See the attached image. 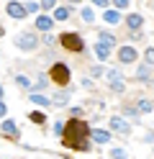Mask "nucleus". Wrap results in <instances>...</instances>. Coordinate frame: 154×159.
I'll use <instances>...</instances> for the list:
<instances>
[{"instance_id":"1","label":"nucleus","mask_w":154,"mask_h":159,"mask_svg":"<svg viewBox=\"0 0 154 159\" xmlns=\"http://www.w3.org/2000/svg\"><path fill=\"white\" fill-rule=\"evenodd\" d=\"M87 136H90V126L82 121V118H69V123L62 131L64 139V146L77 149V152H87Z\"/></svg>"},{"instance_id":"2","label":"nucleus","mask_w":154,"mask_h":159,"mask_svg":"<svg viewBox=\"0 0 154 159\" xmlns=\"http://www.w3.org/2000/svg\"><path fill=\"white\" fill-rule=\"evenodd\" d=\"M62 46H64L67 52H82V49H85V41H82L80 34L64 31V34H62Z\"/></svg>"},{"instance_id":"3","label":"nucleus","mask_w":154,"mask_h":159,"mask_svg":"<svg viewBox=\"0 0 154 159\" xmlns=\"http://www.w3.org/2000/svg\"><path fill=\"white\" fill-rule=\"evenodd\" d=\"M16 46L23 49V52H34V49L39 46V39H36V34H31V31H21L16 36Z\"/></svg>"},{"instance_id":"4","label":"nucleus","mask_w":154,"mask_h":159,"mask_svg":"<svg viewBox=\"0 0 154 159\" xmlns=\"http://www.w3.org/2000/svg\"><path fill=\"white\" fill-rule=\"evenodd\" d=\"M49 75H51V82H57V85H67L69 82V67L67 64H54Z\"/></svg>"},{"instance_id":"5","label":"nucleus","mask_w":154,"mask_h":159,"mask_svg":"<svg viewBox=\"0 0 154 159\" xmlns=\"http://www.w3.org/2000/svg\"><path fill=\"white\" fill-rule=\"evenodd\" d=\"M5 13H8L10 18H16V21H21V18L28 16V13H26V5H23V3H16V0H10V3L5 5Z\"/></svg>"},{"instance_id":"6","label":"nucleus","mask_w":154,"mask_h":159,"mask_svg":"<svg viewBox=\"0 0 154 159\" xmlns=\"http://www.w3.org/2000/svg\"><path fill=\"white\" fill-rule=\"evenodd\" d=\"M110 131H116V134H121V136H128V134H131V126L123 121V118L110 116Z\"/></svg>"},{"instance_id":"7","label":"nucleus","mask_w":154,"mask_h":159,"mask_svg":"<svg viewBox=\"0 0 154 159\" xmlns=\"http://www.w3.org/2000/svg\"><path fill=\"white\" fill-rule=\"evenodd\" d=\"M136 49H133V46H121V52H118V59H121V62L123 64H131V62H136Z\"/></svg>"},{"instance_id":"8","label":"nucleus","mask_w":154,"mask_h":159,"mask_svg":"<svg viewBox=\"0 0 154 159\" xmlns=\"http://www.w3.org/2000/svg\"><path fill=\"white\" fill-rule=\"evenodd\" d=\"M92 52H95V57L100 59V62H105V59L113 54V46H108V44H103V41H98L95 44V49H92Z\"/></svg>"},{"instance_id":"9","label":"nucleus","mask_w":154,"mask_h":159,"mask_svg":"<svg viewBox=\"0 0 154 159\" xmlns=\"http://www.w3.org/2000/svg\"><path fill=\"white\" fill-rule=\"evenodd\" d=\"M67 103H69V93H67V90H59V93H54V95H51V105L64 108Z\"/></svg>"},{"instance_id":"10","label":"nucleus","mask_w":154,"mask_h":159,"mask_svg":"<svg viewBox=\"0 0 154 159\" xmlns=\"http://www.w3.org/2000/svg\"><path fill=\"white\" fill-rule=\"evenodd\" d=\"M90 136H92V141H95V144H108V141H110V134L103 131V128H92Z\"/></svg>"},{"instance_id":"11","label":"nucleus","mask_w":154,"mask_h":159,"mask_svg":"<svg viewBox=\"0 0 154 159\" xmlns=\"http://www.w3.org/2000/svg\"><path fill=\"white\" fill-rule=\"evenodd\" d=\"M51 23H54V18H49V16H39L36 18V28L39 31H51Z\"/></svg>"},{"instance_id":"12","label":"nucleus","mask_w":154,"mask_h":159,"mask_svg":"<svg viewBox=\"0 0 154 159\" xmlns=\"http://www.w3.org/2000/svg\"><path fill=\"white\" fill-rule=\"evenodd\" d=\"M126 23H128V28H131V31H139V28H141V23H144V18H141L139 13H131V16L126 18Z\"/></svg>"},{"instance_id":"13","label":"nucleus","mask_w":154,"mask_h":159,"mask_svg":"<svg viewBox=\"0 0 154 159\" xmlns=\"http://www.w3.org/2000/svg\"><path fill=\"white\" fill-rule=\"evenodd\" d=\"M0 131H3V134H8V136H18V126L13 123V121H3V126H0Z\"/></svg>"},{"instance_id":"14","label":"nucleus","mask_w":154,"mask_h":159,"mask_svg":"<svg viewBox=\"0 0 154 159\" xmlns=\"http://www.w3.org/2000/svg\"><path fill=\"white\" fill-rule=\"evenodd\" d=\"M31 100H34L36 105H51V98H46V95H39V93H31Z\"/></svg>"},{"instance_id":"15","label":"nucleus","mask_w":154,"mask_h":159,"mask_svg":"<svg viewBox=\"0 0 154 159\" xmlns=\"http://www.w3.org/2000/svg\"><path fill=\"white\" fill-rule=\"evenodd\" d=\"M16 85H18V87H23V90H28V93H31V80H28L26 75H16Z\"/></svg>"},{"instance_id":"16","label":"nucleus","mask_w":154,"mask_h":159,"mask_svg":"<svg viewBox=\"0 0 154 159\" xmlns=\"http://www.w3.org/2000/svg\"><path fill=\"white\" fill-rule=\"evenodd\" d=\"M103 18H105L108 23H113V26H116V23L121 21V13H118V11H105V16H103Z\"/></svg>"},{"instance_id":"17","label":"nucleus","mask_w":154,"mask_h":159,"mask_svg":"<svg viewBox=\"0 0 154 159\" xmlns=\"http://www.w3.org/2000/svg\"><path fill=\"white\" fill-rule=\"evenodd\" d=\"M69 18V8H57L54 11V21H67Z\"/></svg>"},{"instance_id":"18","label":"nucleus","mask_w":154,"mask_h":159,"mask_svg":"<svg viewBox=\"0 0 154 159\" xmlns=\"http://www.w3.org/2000/svg\"><path fill=\"white\" fill-rule=\"evenodd\" d=\"M100 41H103V44H108V46H116V36L108 34V31H100Z\"/></svg>"},{"instance_id":"19","label":"nucleus","mask_w":154,"mask_h":159,"mask_svg":"<svg viewBox=\"0 0 154 159\" xmlns=\"http://www.w3.org/2000/svg\"><path fill=\"white\" fill-rule=\"evenodd\" d=\"M110 90H113V93H123V90H126V85H123L121 77H118V80H110Z\"/></svg>"},{"instance_id":"20","label":"nucleus","mask_w":154,"mask_h":159,"mask_svg":"<svg viewBox=\"0 0 154 159\" xmlns=\"http://www.w3.org/2000/svg\"><path fill=\"white\" fill-rule=\"evenodd\" d=\"M82 21H85V23H92V21H95V13H92V8H82Z\"/></svg>"},{"instance_id":"21","label":"nucleus","mask_w":154,"mask_h":159,"mask_svg":"<svg viewBox=\"0 0 154 159\" xmlns=\"http://www.w3.org/2000/svg\"><path fill=\"white\" fill-rule=\"evenodd\" d=\"M46 82H49V77H46V75H39V77L34 80V87H39V90H41V87H46Z\"/></svg>"},{"instance_id":"22","label":"nucleus","mask_w":154,"mask_h":159,"mask_svg":"<svg viewBox=\"0 0 154 159\" xmlns=\"http://www.w3.org/2000/svg\"><path fill=\"white\" fill-rule=\"evenodd\" d=\"M28 118H31L34 123H44V113H41V111H34V113H31Z\"/></svg>"},{"instance_id":"23","label":"nucleus","mask_w":154,"mask_h":159,"mask_svg":"<svg viewBox=\"0 0 154 159\" xmlns=\"http://www.w3.org/2000/svg\"><path fill=\"white\" fill-rule=\"evenodd\" d=\"M26 5V13H36L39 11V3H34V0H28V3H23Z\"/></svg>"},{"instance_id":"24","label":"nucleus","mask_w":154,"mask_h":159,"mask_svg":"<svg viewBox=\"0 0 154 159\" xmlns=\"http://www.w3.org/2000/svg\"><path fill=\"white\" fill-rule=\"evenodd\" d=\"M110 157H113V159H128L123 149H113V152H110Z\"/></svg>"},{"instance_id":"25","label":"nucleus","mask_w":154,"mask_h":159,"mask_svg":"<svg viewBox=\"0 0 154 159\" xmlns=\"http://www.w3.org/2000/svg\"><path fill=\"white\" fill-rule=\"evenodd\" d=\"M152 108H154V105H152L149 100H141V103H139V111H141V113H149Z\"/></svg>"},{"instance_id":"26","label":"nucleus","mask_w":154,"mask_h":159,"mask_svg":"<svg viewBox=\"0 0 154 159\" xmlns=\"http://www.w3.org/2000/svg\"><path fill=\"white\" fill-rule=\"evenodd\" d=\"M136 80H149V69H147V67H139V72H136Z\"/></svg>"},{"instance_id":"27","label":"nucleus","mask_w":154,"mask_h":159,"mask_svg":"<svg viewBox=\"0 0 154 159\" xmlns=\"http://www.w3.org/2000/svg\"><path fill=\"white\" fill-rule=\"evenodd\" d=\"M92 77H103V75H105V69H103L100 64H95V67H92V72H90Z\"/></svg>"},{"instance_id":"28","label":"nucleus","mask_w":154,"mask_h":159,"mask_svg":"<svg viewBox=\"0 0 154 159\" xmlns=\"http://www.w3.org/2000/svg\"><path fill=\"white\" fill-rule=\"evenodd\" d=\"M82 116H85L82 108H72V111H69V118H82Z\"/></svg>"},{"instance_id":"29","label":"nucleus","mask_w":154,"mask_h":159,"mask_svg":"<svg viewBox=\"0 0 154 159\" xmlns=\"http://www.w3.org/2000/svg\"><path fill=\"white\" fill-rule=\"evenodd\" d=\"M54 5H57V0H41V8H44V11H51Z\"/></svg>"},{"instance_id":"30","label":"nucleus","mask_w":154,"mask_h":159,"mask_svg":"<svg viewBox=\"0 0 154 159\" xmlns=\"http://www.w3.org/2000/svg\"><path fill=\"white\" fill-rule=\"evenodd\" d=\"M105 77H108V80H118V77H121V72H118V69H108Z\"/></svg>"},{"instance_id":"31","label":"nucleus","mask_w":154,"mask_h":159,"mask_svg":"<svg viewBox=\"0 0 154 159\" xmlns=\"http://www.w3.org/2000/svg\"><path fill=\"white\" fill-rule=\"evenodd\" d=\"M147 64H154V46L147 52Z\"/></svg>"},{"instance_id":"32","label":"nucleus","mask_w":154,"mask_h":159,"mask_svg":"<svg viewBox=\"0 0 154 159\" xmlns=\"http://www.w3.org/2000/svg\"><path fill=\"white\" fill-rule=\"evenodd\" d=\"M113 5L116 8H128V0H113Z\"/></svg>"},{"instance_id":"33","label":"nucleus","mask_w":154,"mask_h":159,"mask_svg":"<svg viewBox=\"0 0 154 159\" xmlns=\"http://www.w3.org/2000/svg\"><path fill=\"white\" fill-rule=\"evenodd\" d=\"M62 131H64V126H62V123H54V134L62 136Z\"/></svg>"},{"instance_id":"34","label":"nucleus","mask_w":154,"mask_h":159,"mask_svg":"<svg viewBox=\"0 0 154 159\" xmlns=\"http://www.w3.org/2000/svg\"><path fill=\"white\" fill-rule=\"evenodd\" d=\"M92 5H98V8H105V5H108V0H92Z\"/></svg>"},{"instance_id":"35","label":"nucleus","mask_w":154,"mask_h":159,"mask_svg":"<svg viewBox=\"0 0 154 159\" xmlns=\"http://www.w3.org/2000/svg\"><path fill=\"white\" fill-rule=\"evenodd\" d=\"M44 41H46L49 46H54V36H51V34H46V36H44Z\"/></svg>"},{"instance_id":"36","label":"nucleus","mask_w":154,"mask_h":159,"mask_svg":"<svg viewBox=\"0 0 154 159\" xmlns=\"http://www.w3.org/2000/svg\"><path fill=\"white\" fill-rule=\"evenodd\" d=\"M5 113H8V111H5V105H3V103H0V118H3Z\"/></svg>"},{"instance_id":"37","label":"nucleus","mask_w":154,"mask_h":159,"mask_svg":"<svg viewBox=\"0 0 154 159\" xmlns=\"http://www.w3.org/2000/svg\"><path fill=\"white\" fill-rule=\"evenodd\" d=\"M0 100H3V85H0Z\"/></svg>"},{"instance_id":"38","label":"nucleus","mask_w":154,"mask_h":159,"mask_svg":"<svg viewBox=\"0 0 154 159\" xmlns=\"http://www.w3.org/2000/svg\"><path fill=\"white\" fill-rule=\"evenodd\" d=\"M69 3H82V0H69Z\"/></svg>"},{"instance_id":"39","label":"nucleus","mask_w":154,"mask_h":159,"mask_svg":"<svg viewBox=\"0 0 154 159\" xmlns=\"http://www.w3.org/2000/svg\"><path fill=\"white\" fill-rule=\"evenodd\" d=\"M3 34H5V31H3V26H0V36H3Z\"/></svg>"}]
</instances>
